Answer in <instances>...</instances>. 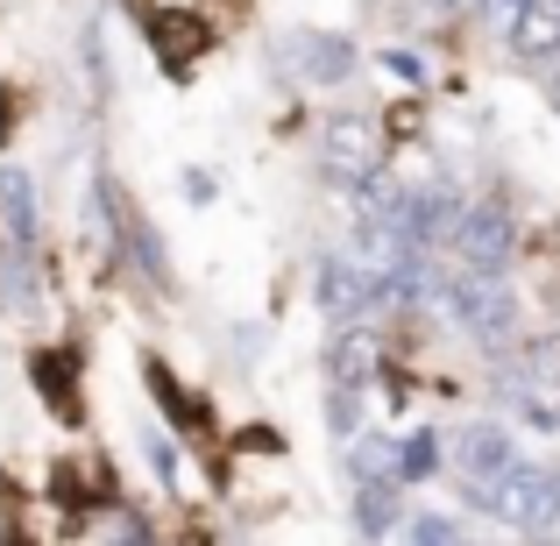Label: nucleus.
I'll return each instance as SVG.
<instances>
[{
	"mask_svg": "<svg viewBox=\"0 0 560 546\" xmlns=\"http://www.w3.org/2000/svg\"><path fill=\"white\" fill-rule=\"evenodd\" d=\"M425 305H440V313H447L468 341H482V348H511L518 341V291H511L504 270L462 263V270H447V277L425 284Z\"/></svg>",
	"mask_w": 560,
	"mask_h": 546,
	"instance_id": "nucleus-1",
	"label": "nucleus"
},
{
	"mask_svg": "<svg viewBox=\"0 0 560 546\" xmlns=\"http://www.w3.org/2000/svg\"><path fill=\"white\" fill-rule=\"evenodd\" d=\"M476 511H490V519L518 525V533L547 539L560 533V468L553 462H511L504 476L490 483V490H462Z\"/></svg>",
	"mask_w": 560,
	"mask_h": 546,
	"instance_id": "nucleus-2",
	"label": "nucleus"
},
{
	"mask_svg": "<svg viewBox=\"0 0 560 546\" xmlns=\"http://www.w3.org/2000/svg\"><path fill=\"white\" fill-rule=\"evenodd\" d=\"M383 156H390L383 114H370V107H341V114H327V128H319V171H327V185L362 191L370 178H383Z\"/></svg>",
	"mask_w": 560,
	"mask_h": 546,
	"instance_id": "nucleus-3",
	"label": "nucleus"
},
{
	"mask_svg": "<svg viewBox=\"0 0 560 546\" xmlns=\"http://www.w3.org/2000/svg\"><path fill=\"white\" fill-rule=\"evenodd\" d=\"M497 28H504V50L525 65H560V0H482Z\"/></svg>",
	"mask_w": 560,
	"mask_h": 546,
	"instance_id": "nucleus-4",
	"label": "nucleus"
},
{
	"mask_svg": "<svg viewBox=\"0 0 560 546\" xmlns=\"http://www.w3.org/2000/svg\"><path fill=\"white\" fill-rule=\"evenodd\" d=\"M355 65H362L355 43L334 36V28H291L284 50H277V71L299 85H341V79H355Z\"/></svg>",
	"mask_w": 560,
	"mask_h": 546,
	"instance_id": "nucleus-5",
	"label": "nucleus"
},
{
	"mask_svg": "<svg viewBox=\"0 0 560 546\" xmlns=\"http://www.w3.org/2000/svg\"><path fill=\"white\" fill-rule=\"evenodd\" d=\"M511 242H518V220H511L504 199H468L462 228H454V256L462 263H482V270H504L511 263Z\"/></svg>",
	"mask_w": 560,
	"mask_h": 546,
	"instance_id": "nucleus-6",
	"label": "nucleus"
},
{
	"mask_svg": "<svg viewBox=\"0 0 560 546\" xmlns=\"http://www.w3.org/2000/svg\"><path fill=\"white\" fill-rule=\"evenodd\" d=\"M454 476H462V490H490L497 476H504L511 462H518V448H511V426L497 419H468L462 433H454Z\"/></svg>",
	"mask_w": 560,
	"mask_h": 546,
	"instance_id": "nucleus-7",
	"label": "nucleus"
},
{
	"mask_svg": "<svg viewBox=\"0 0 560 546\" xmlns=\"http://www.w3.org/2000/svg\"><path fill=\"white\" fill-rule=\"evenodd\" d=\"M313 299H319V313H334V320H370L383 305V291H376V270L362 256H327Z\"/></svg>",
	"mask_w": 560,
	"mask_h": 546,
	"instance_id": "nucleus-8",
	"label": "nucleus"
},
{
	"mask_svg": "<svg viewBox=\"0 0 560 546\" xmlns=\"http://www.w3.org/2000/svg\"><path fill=\"white\" fill-rule=\"evenodd\" d=\"M383 369V334H370L362 320H341V334L327 341V383H370Z\"/></svg>",
	"mask_w": 560,
	"mask_h": 546,
	"instance_id": "nucleus-9",
	"label": "nucleus"
},
{
	"mask_svg": "<svg viewBox=\"0 0 560 546\" xmlns=\"http://www.w3.org/2000/svg\"><path fill=\"white\" fill-rule=\"evenodd\" d=\"M0 228L14 234V248L36 242V185L22 164H0Z\"/></svg>",
	"mask_w": 560,
	"mask_h": 546,
	"instance_id": "nucleus-10",
	"label": "nucleus"
},
{
	"mask_svg": "<svg viewBox=\"0 0 560 546\" xmlns=\"http://www.w3.org/2000/svg\"><path fill=\"white\" fill-rule=\"evenodd\" d=\"M405 525V483H362L355 497V533L362 539H390Z\"/></svg>",
	"mask_w": 560,
	"mask_h": 546,
	"instance_id": "nucleus-11",
	"label": "nucleus"
},
{
	"mask_svg": "<svg viewBox=\"0 0 560 546\" xmlns=\"http://www.w3.org/2000/svg\"><path fill=\"white\" fill-rule=\"evenodd\" d=\"M440 454H447V440H440V426H419V433H405L397 440V483H425V476H440Z\"/></svg>",
	"mask_w": 560,
	"mask_h": 546,
	"instance_id": "nucleus-12",
	"label": "nucleus"
},
{
	"mask_svg": "<svg viewBox=\"0 0 560 546\" xmlns=\"http://www.w3.org/2000/svg\"><path fill=\"white\" fill-rule=\"evenodd\" d=\"M348 476H355V490L362 483H397V440L390 433H362L355 448H348Z\"/></svg>",
	"mask_w": 560,
	"mask_h": 546,
	"instance_id": "nucleus-13",
	"label": "nucleus"
},
{
	"mask_svg": "<svg viewBox=\"0 0 560 546\" xmlns=\"http://www.w3.org/2000/svg\"><path fill=\"white\" fill-rule=\"evenodd\" d=\"M362 391H370V383H334L327 391V426L341 440H355V426H362Z\"/></svg>",
	"mask_w": 560,
	"mask_h": 546,
	"instance_id": "nucleus-14",
	"label": "nucleus"
},
{
	"mask_svg": "<svg viewBox=\"0 0 560 546\" xmlns=\"http://www.w3.org/2000/svg\"><path fill=\"white\" fill-rule=\"evenodd\" d=\"M142 454H150V468L171 483V490H178V440H171V433H156V426H150V433H142Z\"/></svg>",
	"mask_w": 560,
	"mask_h": 546,
	"instance_id": "nucleus-15",
	"label": "nucleus"
},
{
	"mask_svg": "<svg viewBox=\"0 0 560 546\" xmlns=\"http://www.w3.org/2000/svg\"><path fill=\"white\" fill-rule=\"evenodd\" d=\"M0 305H36V284H28V263L0 256Z\"/></svg>",
	"mask_w": 560,
	"mask_h": 546,
	"instance_id": "nucleus-16",
	"label": "nucleus"
},
{
	"mask_svg": "<svg viewBox=\"0 0 560 546\" xmlns=\"http://www.w3.org/2000/svg\"><path fill=\"white\" fill-rule=\"evenodd\" d=\"M397 533H411V539H454V533H462V519H447V511H419V519H405Z\"/></svg>",
	"mask_w": 560,
	"mask_h": 546,
	"instance_id": "nucleus-17",
	"label": "nucleus"
},
{
	"mask_svg": "<svg viewBox=\"0 0 560 546\" xmlns=\"http://www.w3.org/2000/svg\"><path fill=\"white\" fill-rule=\"evenodd\" d=\"M383 65H390L405 85H419V79H425V65H419V57H405V50H383Z\"/></svg>",
	"mask_w": 560,
	"mask_h": 546,
	"instance_id": "nucleus-18",
	"label": "nucleus"
},
{
	"mask_svg": "<svg viewBox=\"0 0 560 546\" xmlns=\"http://www.w3.org/2000/svg\"><path fill=\"white\" fill-rule=\"evenodd\" d=\"M547 93H553V114H560V65H553V79H547Z\"/></svg>",
	"mask_w": 560,
	"mask_h": 546,
	"instance_id": "nucleus-19",
	"label": "nucleus"
},
{
	"mask_svg": "<svg viewBox=\"0 0 560 546\" xmlns=\"http://www.w3.org/2000/svg\"><path fill=\"white\" fill-rule=\"evenodd\" d=\"M440 8H482V0H440Z\"/></svg>",
	"mask_w": 560,
	"mask_h": 546,
	"instance_id": "nucleus-20",
	"label": "nucleus"
}]
</instances>
